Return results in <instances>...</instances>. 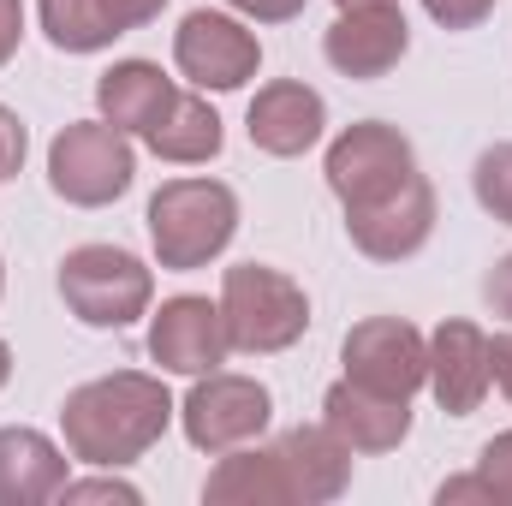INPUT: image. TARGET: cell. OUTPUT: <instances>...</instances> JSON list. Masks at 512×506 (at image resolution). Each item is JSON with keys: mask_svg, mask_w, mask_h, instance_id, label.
<instances>
[{"mask_svg": "<svg viewBox=\"0 0 512 506\" xmlns=\"http://www.w3.org/2000/svg\"><path fill=\"white\" fill-rule=\"evenodd\" d=\"M179 417V399L149 370H114L66 393L60 405V441L90 471H126L137 465Z\"/></svg>", "mask_w": 512, "mask_h": 506, "instance_id": "6da1fadb", "label": "cell"}, {"mask_svg": "<svg viewBox=\"0 0 512 506\" xmlns=\"http://www.w3.org/2000/svg\"><path fill=\"white\" fill-rule=\"evenodd\" d=\"M143 227H149V251L161 268H173V274L209 268L239 233V191L227 179H209V173L167 179L149 197Z\"/></svg>", "mask_w": 512, "mask_h": 506, "instance_id": "7a4b0ae2", "label": "cell"}, {"mask_svg": "<svg viewBox=\"0 0 512 506\" xmlns=\"http://www.w3.org/2000/svg\"><path fill=\"white\" fill-rule=\"evenodd\" d=\"M221 316H227L233 352L274 358L310 334V292L274 262H233L221 274Z\"/></svg>", "mask_w": 512, "mask_h": 506, "instance_id": "3957f363", "label": "cell"}, {"mask_svg": "<svg viewBox=\"0 0 512 506\" xmlns=\"http://www.w3.org/2000/svg\"><path fill=\"white\" fill-rule=\"evenodd\" d=\"M60 298L84 328H131L155 310V268L126 245H78L60 256Z\"/></svg>", "mask_w": 512, "mask_h": 506, "instance_id": "277c9868", "label": "cell"}, {"mask_svg": "<svg viewBox=\"0 0 512 506\" xmlns=\"http://www.w3.org/2000/svg\"><path fill=\"white\" fill-rule=\"evenodd\" d=\"M137 179V149L120 126H108L102 114L96 120H72V126L54 131L48 143V185L60 203L72 209H108L120 203Z\"/></svg>", "mask_w": 512, "mask_h": 506, "instance_id": "5b68a950", "label": "cell"}, {"mask_svg": "<svg viewBox=\"0 0 512 506\" xmlns=\"http://www.w3.org/2000/svg\"><path fill=\"white\" fill-rule=\"evenodd\" d=\"M274 423V393L256 376L239 370H209V376H191V393L179 399V429L197 453H233V447H251L268 435Z\"/></svg>", "mask_w": 512, "mask_h": 506, "instance_id": "8992f818", "label": "cell"}, {"mask_svg": "<svg viewBox=\"0 0 512 506\" xmlns=\"http://www.w3.org/2000/svg\"><path fill=\"white\" fill-rule=\"evenodd\" d=\"M173 66H179V78L191 90L227 96V90H245L256 72H262V42H256L251 18L197 6L173 30Z\"/></svg>", "mask_w": 512, "mask_h": 506, "instance_id": "52a82bcc", "label": "cell"}, {"mask_svg": "<svg viewBox=\"0 0 512 506\" xmlns=\"http://www.w3.org/2000/svg\"><path fill=\"white\" fill-rule=\"evenodd\" d=\"M411 173H417V149H411L405 131L387 126V120H358V126H346L328 143V155H322V179H328V191L340 197V209L376 203L387 191H399Z\"/></svg>", "mask_w": 512, "mask_h": 506, "instance_id": "ba28073f", "label": "cell"}, {"mask_svg": "<svg viewBox=\"0 0 512 506\" xmlns=\"http://www.w3.org/2000/svg\"><path fill=\"white\" fill-rule=\"evenodd\" d=\"M143 340H149V364H161V376H209L233 358L221 298H203V292L161 298V310H149Z\"/></svg>", "mask_w": 512, "mask_h": 506, "instance_id": "9c48e42d", "label": "cell"}, {"mask_svg": "<svg viewBox=\"0 0 512 506\" xmlns=\"http://www.w3.org/2000/svg\"><path fill=\"white\" fill-rule=\"evenodd\" d=\"M340 364H346L352 381H364L376 393L411 399L429 376V334L417 322H405V316H364L358 328H346Z\"/></svg>", "mask_w": 512, "mask_h": 506, "instance_id": "30bf717a", "label": "cell"}, {"mask_svg": "<svg viewBox=\"0 0 512 506\" xmlns=\"http://www.w3.org/2000/svg\"><path fill=\"white\" fill-rule=\"evenodd\" d=\"M429 233H435V185L423 173H411L399 191H387L376 203L346 209V239L370 262H405L429 245Z\"/></svg>", "mask_w": 512, "mask_h": 506, "instance_id": "8fae6325", "label": "cell"}, {"mask_svg": "<svg viewBox=\"0 0 512 506\" xmlns=\"http://www.w3.org/2000/svg\"><path fill=\"white\" fill-rule=\"evenodd\" d=\"M322 54L340 78H387L405 54H411V24L399 12V0H382V6H346L328 30H322Z\"/></svg>", "mask_w": 512, "mask_h": 506, "instance_id": "7c38bea8", "label": "cell"}, {"mask_svg": "<svg viewBox=\"0 0 512 506\" xmlns=\"http://www.w3.org/2000/svg\"><path fill=\"white\" fill-rule=\"evenodd\" d=\"M245 131H251V143L262 155L298 161V155H310V149L328 137V102H322V90H310L304 78H274V84H262L251 96Z\"/></svg>", "mask_w": 512, "mask_h": 506, "instance_id": "4fadbf2b", "label": "cell"}, {"mask_svg": "<svg viewBox=\"0 0 512 506\" xmlns=\"http://www.w3.org/2000/svg\"><path fill=\"white\" fill-rule=\"evenodd\" d=\"M423 387L435 393V405L447 417H471L489 399V334L465 316L441 322L429 334V376Z\"/></svg>", "mask_w": 512, "mask_h": 506, "instance_id": "5bb4252c", "label": "cell"}, {"mask_svg": "<svg viewBox=\"0 0 512 506\" xmlns=\"http://www.w3.org/2000/svg\"><path fill=\"white\" fill-rule=\"evenodd\" d=\"M322 423L352 447V453H393L411 435V399L399 393H376L364 381L340 376L322 393Z\"/></svg>", "mask_w": 512, "mask_h": 506, "instance_id": "9a60e30c", "label": "cell"}, {"mask_svg": "<svg viewBox=\"0 0 512 506\" xmlns=\"http://www.w3.org/2000/svg\"><path fill=\"white\" fill-rule=\"evenodd\" d=\"M72 453L30 429V423H6L0 429V506H48L60 501L66 477H72Z\"/></svg>", "mask_w": 512, "mask_h": 506, "instance_id": "2e32d148", "label": "cell"}, {"mask_svg": "<svg viewBox=\"0 0 512 506\" xmlns=\"http://www.w3.org/2000/svg\"><path fill=\"white\" fill-rule=\"evenodd\" d=\"M274 447H280V465H286V477H292V501L298 506H328L352 489V459H358V453H352L328 423H298V429H286Z\"/></svg>", "mask_w": 512, "mask_h": 506, "instance_id": "e0dca14e", "label": "cell"}, {"mask_svg": "<svg viewBox=\"0 0 512 506\" xmlns=\"http://www.w3.org/2000/svg\"><path fill=\"white\" fill-rule=\"evenodd\" d=\"M203 501L209 506H298L292 501V477L280 465V447L251 441L233 453H215V471L203 477Z\"/></svg>", "mask_w": 512, "mask_h": 506, "instance_id": "ac0fdd59", "label": "cell"}, {"mask_svg": "<svg viewBox=\"0 0 512 506\" xmlns=\"http://www.w3.org/2000/svg\"><path fill=\"white\" fill-rule=\"evenodd\" d=\"M179 96V84L155 66V60H114L102 78H96V114L108 126H120L126 137H143L167 114V102Z\"/></svg>", "mask_w": 512, "mask_h": 506, "instance_id": "d6986e66", "label": "cell"}, {"mask_svg": "<svg viewBox=\"0 0 512 506\" xmlns=\"http://www.w3.org/2000/svg\"><path fill=\"white\" fill-rule=\"evenodd\" d=\"M143 143H149V155H161L173 167H203L227 149V126H221V114L209 108L203 90H179L167 102V114L143 131Z\"/></svg>", "mask_w": 512, "mask_h": 506, "instance_id": "ffe728a7", "label": "cell"}, {"mask_svg": "<svg viewBox=\"0 0 512 506\" xmlns=\"http://www.w3.org/2000/svg\"><path fill=\"white\" fill-rule=\"evenodd\" d=\"M36 18L60 54H102L126 36L120 18L108 12V0H36Z\"/></svg>", "mask_w": 512, "mask_h": 506, "instance_id": "44dd1931", "label": "cell"}, {"mask_svg": "<svg viewBox=\"0 0 512 506\" xmlns=\"http://www.w3.org/2000/svg\"><path fill=\"white\" fill-rule=\"evenodd\" d=\"M471 191L483 203V215H495L501 227H512V143H489L471 167Z\"/></svg>", "mask_w": 512, "mask_h": 506, "instance_id": "7402d4cb", "label": "cell"}, {"mask_svg": "<svg viewBox=\"0 0 512 506\" xmlns=\"http://www.w3.org/2000/svg\"><path fill=\"white\" fill-rule=\"evenodd\" d=\"M60 501H66V506H84V501L143 506V489H137V483H126L120 471H96V477H66V489H60Z\"/></svg>", "mask_w": 512, "mask_h": 506, "instance_id": "603a6c76", "label": "cell"}, {"mask_svg": "<svg viewBox=\"0 0 512 506\" xmlns=\"http://www.w3.org/2000/svg\"><path fill=\"white\" fill-rule=\"evenodd\" d=\"M477 471H483V483L495 489V501L512 506V429H501L495 441H483V453H477Z\"/></svg>", "mask_w": 512, "mask_h": 506, "instance_id": "cb8c5ba5", "label": "cell"}, {"mask_svg": "<svg viewBox=\"0 0 512 506\" xmlns=\"http://www.w3.org/2000/svg\"><path fill=\"white\" fill-rule=\"evenodd\" d=\"M24 155H30V131H24V120L0 102V185L24 173Z\"/></svg>", "mask_w": 512, "mask_h": 506, "instance_id": "d4e9b609", "label": "cell"}, {"mask_svg": "<svg viewBox=\"0 0 512 506\" xmlns=\"http://www.w3.org/2000/svg\"><path fill=\"white\" fill-rule=\"evenodd\" d=\"M423 12H429L441 30H477V24L495 12V0H423Z\"/></svg>", "mask_w": 512, "mask_h": 506, "instance_id": "484cf974", "label": "cell"}, {"mask_svg": "<svg viewBox=\"0 0 512 506\" xmlns=\"http://www.w3.org/2000/svg\"><path fill=\"white\" fill-rule=\"evenodd\" d=\"M435 506H501V501H495V489L483 483V471H465V477H447V483L435 489Z\"/></svg>", "mask_w": 512, "mask_h": 506, "instance_id": "4316f807", "label": "cell"}, {"mask_svg": "<svg viewBox=\"0 0 512 506\" xmlns=\"http://www.w3.org/2000/svg\"><path fill=\"white\" fill-rule=\"evenodd\" d=\"M239 18H251V24H292L310 0H227Z\"/></svg>", "mask_w": 512, "mask_h": 506, "instance_id": "83f0119b", "label": "cell"}, {"mask_svg": "<svg viewBox=\"0 0 512 506\" xmlns=\"http://www.w3.org/2000/svg\"><path fill=\"white\" fill-rule=\"evenodd\" d=\"M489 387L512 405V328L489 334Z\"/></svg>", "mask_w": 512, "mask_h": 506, "instance_id": "f1b7e54d", "label": "cell"}, {"mask_svg": "<svg viewBox=\"0 0 512 506\" xmlns=\"http://www.w3.org/2000/svg\"><path fill=\"white\" fill-rule=\"evenodd\" d=\"M483 298H489V310H495V316L512 328V251L501 256L495 268H489V280H483Z\"/></svg>", "mask_w": 512, "mask_h": 506, "instance_id": "f546056e", "label": "cell"}, {"mask_svg": "<svg viewBox=\"0 0 512 506\" xmlns=\"http://www.w3.org/2000/svg\"><path fill=\"white\" fill-rule=\"evenodd\" d=\"M18 42H24V0H0V72L12 66Z\"/></svg>", "mask_w": 512, "mask_h": 506, "instance_id": "4dcf8cb0", "label": "cell"}, {"mask_svg": "<svg viewBox=\"0 0 512 506\" xmlns=\"http://www.w3.org/2000/svg\"><path fill=\"white\" fill-rule=\"evenodd\" d=\"M161 6H167V0H108V12L120 18V30H143V24H155Z\"/></svg>", "mask_w": 512, "mask_h": 506, "instance_id": "1f68e13d", "label": "cell"}, {"mask_svg": "<svg viewBox=\"0 0 512 506\" xmlns=\"http://www.w3.org/2000/svg\"><path fill=\"white\" fill-rule=\"evenodd\" d=\"M6 381H12V346L0 340V387H6Z\"/></svg>", "mask_w": 512, "mask_h": 506, "instance_id": "d6a6232c", "label": "cell"}, {"mask_svg": "<svg viewBox=\"0 0 512 506\" xmlns=\"http://www.w3.org/2000/svg\"><path fill=\"white\" fill-rule=\"evenodd\" d=\"M334 6H340V12H346V6H382V0H334Z\"/></svg>", "mask_w": 512, "mask_h": 506, "instance_id": "836d02e7", "label": "cell"}, {"mask_svg": "<svg viewBox=\"0 0 512 506\" xmlns=\"http://www.w3.org/2000/svg\"><path fill=\"white\" fill-rule=\"evenodd\" d=\"M0 292H6V262H0Z\"/></svg>", "mask_w": 512, "mask_h": 506, "instance_id": "e575fe53", "label": "cell"}]
</instances>
